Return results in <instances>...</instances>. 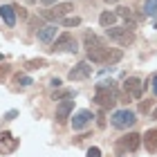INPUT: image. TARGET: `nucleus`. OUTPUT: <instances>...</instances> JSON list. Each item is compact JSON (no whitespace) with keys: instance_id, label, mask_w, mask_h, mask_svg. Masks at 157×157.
<instances>
[{"instance_id":"f257e3e1","label":"nucleus","mask_w":157,"mask_h":157,"mask_svg":"<svg viewBox=\"0 0 157 157\" xmlns=\"http://www.w3.org/2000/svg\"><path fill=\"white\" fill-rule=\"evenodd\" d=\"M94 101L101 105V108H112L117 103V92L112 88V81H101L97 85V92H94Z\"/></svg>"},{"instance_id":"f03ea898","label":"nucleus","mask_w":157,"mask_h":157,"mask_svg":"<svg viewBox=\"0 0 157 157\" xmlns=\"http://www.w3.org/2000/svg\"><path fill=\"white\" fill-rule=\"evenodd\" d=\"M108 38L110 40H115L117 45H121V47H128V45H132L135 43V34H132V29L130 27H108Z\"/></svg>"},{"instance_id":"7ed1b4c3","label":"nucleus","mask_w":157,"mask_h":157,"mask_svg":"<svg viewBox=\"0 0 157 157\" xmlns=\"http://www.w3.org/2000/svg\"><path fill=\"white\" fill-rule=\"evenodd\" d=\"M112 126H115V128H119V130H126V128H130V126H135V121H137V119H135V112L132 110H117L115 112V115H112Z\"/></svg>"},{"instance_id":"20e7f679","label":"nucleus","mask_w":157,"mask_h":157,"mask_svg":"<svg viewBox=\"0 0 157 157\" xmlns=\"http://www.w3.org/2000/svg\"><path fill=\"white\" fill-rule=\"evenodd\" d=\"M49 49H52V52H72V54H76V52H78L76 40H74L72 34H61V36L54 40V45L49 47Z\"/></svg>"},{"instance_id":"39448f33","label":"nucleus","mask_w":157,"mask_h":157,"mask_svg":"<svg viewBox=\"0 0 157 157\" xmlns=\"http://www.w3.org/2000/svg\"><path fill=\"white\" fill-rule=\"evenodd\" d=\"M72 11V2H56V7H52V9H45L40 13L43 18H47V20H63V18H67V13Z\"/></svg>"},{"instance_id":"423d86ee","label":"nucleus","mask_w":157,"mask_h":157,"mask_svg":"<svg viewBox=\"0 0 157 157\" xmlns=\"http://www.w3.org/2000/svg\"><path fill=\"white\" fill-rule=\"evenodd\" d=\"M124 90L130 99H141V92H144V83L139 81L137 76H128L124 81Z\"/></svg>"},{"instance_id":"0eeeda50","label":"nucleus","mask_w":157,"mask_h":157,"mask_svg":"<svg viewBox=\"0 0 157 157\" xmlns=\"http://www.w3.org/2000/svg\"><path fill=\"white\" fill-rule=\"evenodd\" d=\"M74 110V101H70V99H63V101L56 105V124L63 126V124H67V119H70V112Z\"/></svg>"},{"instance_id":"6e6552de","label":"nucleus","mask_w":157,"mask_h":157,"mask_svg":"<svg viewBox=\"0 0 157 157\" xmlns=\"http://www.w3.org/2000/svg\"><path fill=\"white\" fill-rule=\"evenodd\" d=\"M108 54H110V47H94V49H88V61L97 63V65H108Z\"/></svg>"},{"instance_id":"1a4fd4ad","label":"nucleus","mask_w":157,"mask_h":157,"mask_svg":"<svg viewBox=\"0 0 157 157\" xmlns=\"http://www.w3.org/2000/svg\"><path fill=\"white\" fill-rule=\"evenodd\" d=\"M92 74V65H90V63H78V65H74L72 70H70V81H83V78H88Z\"/></svg>"},{"instance_id":"9d476101","label":"nucleus","mask_w":157,"mask_h":157,"mask_svg":"<svg viewBox=\"0 0 157 157\" xmlns=\"http://www.w3.org/2000/svg\"><path fill=\"white\" fill-rule=\"evenodd\" d=\"M139 144H141V135L130 132V135H126V137L121 139L119 148H121V151H128V153H135V151L139 148Z\"/></svg>"},{"instance_id":"9b49d317","label":"nucleus","mask_w":157,"mask_h":157,"mask_svg":"<svg viewBox=\"0 0 157 157\" xmlns=\"http://www.w3.org/2000/svg\"><path fill=\"white\" fill-rule=\"evenodd\" d=\"M90 121H92V112L90 110H81V112H76L72 117V126H74V130H81V128H85Z\"/></svg>"},{"instance_id":"f8f14e48","label":"nucleus","mask_w":157,"mask_h":157,"mask_svg":"<svg viewBox=\"0 0 157 157\" xmlns=\"http://www.w3.org/2000/svg\"><path fill=\"white\" fill-rule=\"evenodd\" d=\"M56 38V25H45L38 29V40L40 43H52Z\"/></svg>"},{"instance_id":"ddd939ff","label":"nucleus","mask_w":157,"mask_h":157,"mask_svg":"<svg viewBox=\"0 0 157 157\" xmlns=\"http://www.w3.org/2000/svg\"><path fill=\"white\" fill-rule=\"evenodd\" d=\"M0 16H2V20L9 27L16 25V9H13L11 5H2V7H0Z\"/></svg>"},{"instance_id":"4468645a","label":"nucleus","mask_w":157,"mask_h":157,"mask_svg":"<svg viewBox=\"0 0 157 157\" xmlns=\"http://www.w3.org/2000/svg\"><path fill=\"white\" fill-rule=\"evenodd\" d=\"M16 144H18V141L13 139L9 132H2V135H0V151H2V153L13 151V148H16Z\"/></svg>"},{"instance_id":"2eb2a0df","label":"nucleus","mask_w":157,"mask_h":157,"mask_svg":"<svg viewBox=\"0 0 157 157\" xmlns=\"http://www.w3.org/2000/svg\"><path fill=\"white\" fill-rule=\"evenodd\" d=\"M117 18H119L117 11H103L101 16H99V23H101L103 27H112V25L117 23Z\"/></svg>"},{"instance_id":"dca6fc26","label":"nucleus","mask_w":157,"mask_h":157,"mask_svg":"<svg viewBox=\"0 0 157 157\" xmlns=\"http://www.w3.org/2000/svg\"><path fill=\"white\" fill-rule=\"evenodd\" d=\"M117 13H119L121 18H126V23H130V25H137V20H139V18L132 13V9H128V7H119Z\"/></svg>"},{"instance_id":"f3484780","label":"nucleus","mask_w":157,"mask_h":157,"mask_svg":"<svg viewBox=\"0 0 157 157\" xmlns=\"http://www.w3.org/2000/svg\"><path fill=\"white\" fill-rule=\"evenodd\" d=\"M103 45V40L97 36V34H92V32H88L85 34V47L88 49H94V47H101Z\"/></svg>"},{"instance_id":"a211bd4d","label":"nucleus","mask_w":157,"mask_h":157,"mask_svg":"<svg viewBox=\"0 0 157 157\" xmlns=\"http://www.w3.org/2000/svg\"><path fill=\"white\" fill-rule=\"evenodd\" d=\"M146 148L148 151H157V130L146 132Z\"/></svg>"},{"instance_id":"6ab92c4d","label":"nucleus","mask_w":157,"mask_h":157,"mask_svg":"<svg viewBox=\"0 0 157 157\" xmlns=\"http://www.w3.org/2000/svg\"><path fill=\"white\" fill-rule=\"evenodd\" d=\"M144 13L146 16H157V0H146L144 2Z\"/></svg>"},{"instance_id":"aec40b11","label":"nucleus","mask_w":157,"mask_h":157,"mask_svg":"<svg viewBox=\"0 0 157 157\" xmlns=\"http://www.w3.org/2000/svg\"><path fill=\"white\" fill-rule=\"evenodd\" d=\"M45 65H47L45 59H34V61L27 63V67H29V70H40V67H45Z\"/></svg>"},{"instance_id":"412c9836","label":"nucleus","mask_w":157,"mask_h":157,"mask_svg":"<svg viewBox=\"0 0 157 157\" xmlns=\"http://www.w3.org/2000/svg\"><path fill=\"white\" fill-rule=\"evenodd\" d=\"M63 25L65 27H76V25H81V18L78 16H67V18H63Z\"/></svg>"},{"instance_id":"4be33fe9","label":"nucleus","mask_w":157,"mask_h":157,"mask_svg":"<svg viewBox=\"0 0 157 157\" xmlns=\"http://www.w3.org/2000/svg\"><path fill=\"white\" fill-rule=\"evenodd\" d=\"M16 83L20 85V88H27V85H32V78L25 76V74H18V76H16Z\"/></svg>"},{"instance_id":"5701e85b","label":"nucleus","mask_w":157,"mask_h":157,"mask_svg":"<svg viewBox=\"0 0 157 157\" xmlns=\"http://www.w3.org/2000/svg\"><path fill=\"white\" fill-rule=\"evenodd\" d=\"M88 157H101V151H99L97 146H92L90 151H88Z\"/></svg>"},{"instance_id":"b1692460","label":"nucleus","mask_w":157,"mask_h":157,"mask_svg":"<svg viewBox=\"0 0 157 157\" xmlns=\"http://www.w3.org/2000/svg\"><path fill=\"white\" fill-rule=\"evenodd\" d=\"M139 110H141V112H148V110H151V103H148V101H141V103H139Z\"/></svg>"},{"instance_id":"393cba45","label":"nucleus","mask_w":157,"mask_h":157,"mask_svg":"<svg viewBox=\"0 0 157 157\" xmlns=\"http://www.w3.org/2000/svg\"><path fill=\"white\" fill-rule=\"evenodd\" d=\"M13 9H16V13H18L20 18H27V11L23 9V7H13Z\"/></svg>"},{"instance_id":"a878e982","label":"nucleus","mask_w":157,"mask_h":157,"mask_svg":"<svg viewBox=\"0 0 157 157\" xmlns=\"http://www.w3.org/2000/svg\"><path fill=\"white\" fill-rule=\"evenodd\" d=\"M40 5H45V7H49V5H56V0H40Z\"/></svg>"},{"instance_id":"bb28decb","label":"nucleus","mask_w":157,"mask_h":157,"mask_svg":"<svg viewBox=\"0 0 157 157\" xmlns=\"http://www.w3.org/2000/svg\"><path fill=\"white\" fill-rule=\"evenodd\" d=\"M7 72H9V67H7V65H0V76L7 74Z\"/></svg>"},{"instance_id":"cd10ccee","label":"nucleus","mask_w":157,"mask_h":157,"mask_svg":"<svg viewBox=\"0 0 157 157\" xmlns=\"http://www.w3.org/2000/svg\"><path fill=\"white\" fill-rule=\"evenodd\" d=\"M153 92L157 94V74H155V78H153Z\"/></svg>"},{"instance_id":"c85d7f7f","label":"nucleus","mask_w":157,"mask_h":157,"mask_svg":"<svg viewBox=\"0 0 157 157\" xmlns=\"http://www.w3.org/2000/svg\"><path fill=\"white\" fill-rule=\"evenodd\" d=\"M153 119H157V108H155V110H153Z\"/></svg>"},{"instance_id":"c756f323","label":"nucleus","mask_w":157,"mask_h":157,"mask_svg":"<svg viewBox=\"0 0 157 157\" xmlns=\"http://www.w3.org/2000/svg\"><path fill=\"white\" fill-rule=\"evenodd\" d=\"M29 2H36V0H29Z\"/></svg>"}]
</instances>
